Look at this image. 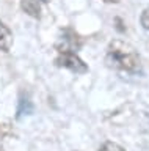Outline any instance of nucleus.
<instances>
[{
    "instance_id": "nucleus-8",
    "label": "nucleus",
    "mask_w": 149,
    "mask_h": 151,
    "mask_svg": "<svg viewBox=\"0 0 149 151\" xmlns=\"http://www.w3.org/2000/svg\"><path fill=\"white\" fill-rule=\"evenodd\" d=\"M140 22L144 30H149V8H146L144 11L141 13V17H140Z\"/></svg>"
},
{
    "instance_id": "nucleus-7",
    "label": "nucleus",
    "mask_w": 149,
    "mask_h": 151,
    "mask_svg": "<svg viewBox=\"0 0 149 151\" xmlns=\"http://www.w3.org/2000/svg\"><path fill=\"white\" fill-rule=\"evenodd\" d=\"M99 151H125V150L121 145L115 143V142H105V143L99 148Z\"/></svg>"
},
{
    "instance_id": "nucleus-10",
    "label": "nucleus",
    "mask_w": 149,
    "mask_h": 151,
    "mask_svg": "<svg viewBox=\"0 0 149 151\" xmlns=\"http://www.w3.org/2000/svg\"><path fill=\"white\" fill-rule=\"evenodd\" d=\"M0 151H3V150H2V148H0Z\"/></svg>"
},
{
    "instance_id": "nucleus-2",
    "label": "nucleus",
    "mask_w": 149,
    "mask_h": 151,
    "mask_svg": "<svg viewBox=\"0 0 149 151\" xmlns=\"http://www.w3.org/2000/svg\"><path fill=\"white\" fill-rule=\"evenodd\" d=\"M55 65L58 68H66L76 74H85L88 73V66L76 52H60L55 58Z\"/></svg>"
},
{
    "instance_id": "nucleus-1",
    "label": "nucleus",
    "mask_w": 149,
    "mask_h": 151,
    "mask_svg": "<svg viewBox=\"0 0 149 151\" xmlns=\"http://www.w3.org/2000/svg\"><path fill=\"white\" fill-rule=\"evenodd\" d=\"M105 61L110 68L138 74L141 73V60L135 47L123 40H113L107 47Z\"/></svg>"
},
{
    "instance_id": "nucleus-5",
    "label": "nucleus",
    "mask_w": 149,
    "mask_h": 151,
    "mask_svg": "<svg viewBox=\"0 0 149 151\" xmlns=\"http://www.w3.org/2000/svg\"><path fill=\"white\" fill-rule=\"evenodd\" d=\"M13 46V33L3 22H0V50L10 52Z\"/></svg>"
},
{
    "instance_id": "nucleus-9",
    "label": "nucleus",
    "mask_w": 149,
    "mask_h": 151,
    "mask_svg": "<svg viewBox=\"0 0 149 151\" xmlns=\"http://www.w3.org/2000/svg\"><path fill=\"white\" fill-rule=\"evenodd\" d=\"M104 2H107V3H118L119 0H104Z\"/></svg>"
},
{
    "instance_id": "nucleus-6",
    "label": "nucleus",
    "mask_w": 149,
    "mask_h": 151,
    "mask_svg": "<svg viewBox=\"0 0 149 151\" xmlns=\"http://www.w3.org/2000/svg\"><path fill=\"white\" fill-rule=\"evenodd\" d=\"M33 112H35L33 102H31L27 96H21L19 102H17V115H16V118H17V120H21L22 116L33 115Z\"/></svg>"
},
{
    "instance_id": "nucleus-3",
    "label": "nucleus",
    "mask_w": 149,
    "mask_h": 151,
    "mask_svg": "<svg viewBox=\"0 0 149 151\" xmlns=\"http://www.w3.org/2000/svg\"><path fill=\"white\" fill-rule=\"evenodd\" d=\"M80 47H82L80 36L74 30H71V28H66L63 32L61 38H60V41L57 42L58 52H74V50L80 49Z\"/></svg>"
},
{
    "instance_id": "nucleus-4",
    "label": "nucleus",
    "mask_w": 149,
    "mask_h": 151,
    "mask_svg": "<svg viewBox=\"0 0 149 151\" xmlns=\"http://www.w3.org/2000/svg\"><path fill=\"white\" fill-rule=\"evenodd\" d=\"M44 0H21V8L29 14L30 17H41V5Z\"/></svg>"
}]
</instances>
